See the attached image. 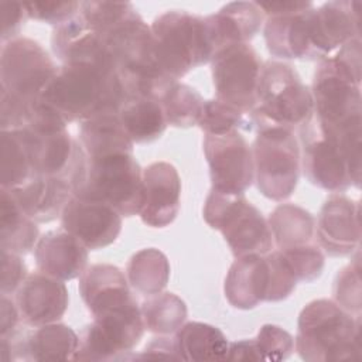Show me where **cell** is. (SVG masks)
<instances>
[{
    "instance_id": "ab89813d",
    "label": "cell",
    "mask_w": 362,
    "mask_h": 362,
    "mask_svg": "<svg viewBox=\"0 0 362 362\" xmlns=\"http://www.w3.org/2000/svg\"><path fill=\"white\" fill-rule=\"evenodd\" d=\"M280 253L287 260L297 281L311 283L322 274L324 264H325V256H324V252L320 247L318 242L310 243V245L296 249V250L280 252Z\"/></svg>"
},
{
    "instance_id": "74e56055",
    "label": "cell",
    "mask_w": 362,
    "mask_h": 362,
    "mask_svg": "<svg viewBox=\"0 0 362 362\" xmlns=\"http://www.w3.org/2000/svg\"><path fill=\"white\" fill-rule=\"evenodd\" d=\"M269 270V283L264 301H281L290 297L297 286V279L288 266L284 256L279 252H269L264 255Z\"/></svg>"
},
{
    "instance_id": "4316f807",
    "label": "cell",
    "mask_w": 362,
    "mask_h": 362,
    "mask_svg": "<svg viewBox=\"0 0 362 362\" xmlns=\"http://www.w3.org/2000/svg\"><path fill=\"white\" fill-rule=\"evenodd\" d=\"M273 242L280 252L296 250L315 239V218L305 208L296 204H280L267 219Z\"/></svg>"
},
{
    "instance_id": "60d3db41",
    "label": "cell",
    "mask_w": 362,
    "mask_h": 362,
    "mask_svg": "<svg viewBox=\"0 0 362 362\" xmlns=\"http://www.w3.org/2000/svg\"><path fill=\"white\" fill-rule=\"evenodd\" d=\"M27 17L54 27L71 20L79 14V1H25Z\"/></svg>"
},
{
    "instance_id": "44dd1931",
    "label": "cell",
    "mask_w": 362,
    "mask_h": 362,
    "mask_svg": "<svg viewBox=\"0 0 362 362\" xmlns=\"http://www.w3.org/2000/svg\"><path fill=\"white\" fill-rule=\"evenodd\" d=\"M89 249L65 229L48 230L34 247L38 272L62 281L79 277L88 267Z\"/></svg>"
},
{
    "instance_id": "ffe728a7",
    "label": "cell",
    "mask_w": 362,
    "mask_h": 362,
    "mask_svg": "<svg viewBox=\"0 0 362 362\" xmlns=\"http://www.w3.org/2000/svg\"><path fill=\"white\" fill-rule=\"evenodd\" d=\"M78 288L93 318L137 303L126 274L110 263L88 266L79 276Z\"/></svg>"
},
{
    "instance_id": "8992f818",
    "label": "cell",
    "mask_w": 362,
    "mask_h": 362,
    "mask_svg": "<svg viewBox=\"0 0 362 362\" xmlns=\"http://www.w3.org/2000/svg\"><path fill=\"white\" fill-rule=\"evenodd\" d=\"M202 216L212 229L222 233L235 257L266 255L272 250L269 223L245 194H226L211 188Z\"/></svg>"
},
{
    "instance_id": "d590c367",
    "label": "cell",
    "mask_w": 362,
    "mask_h": 362,
    "mask_svg": "<svg viewBox=\"0 0 362 362\" xmlns=\"http://www.w3.org/2000/svg\"><path fill=\"white\" fill-rule=\"evenodd\" d=\"M334 301L348 311L349 314L359 317L362 308V290H361V262L359 250L351 263L338 270L334 287H332Z\"/></svg>"
},
{
    "instance_id": "7bdbcfd3",
    "label": "cell",
    "mask_w": 362,
    "mask_h": 362,
    "mask_svg": "<svg viewBox=\"0 0 362 362\" xmlns=\"http://www.w3.org/2000/svg\"><path fill=\"white\" fill-rule=\"evenodd\" d=\"M1 11V41L7 42L20 37V31L24 21L28 18L24 8V3L20 1H3L0 4Z\"/></svg>"
},
{
    "instance_id": "f6af8a7d",
    "label": "cell",
    "mask_w": 362,
    "mask_h": 362,
    "mask_svg": "<svg viewBox=\"0 0 362 362\" xmlns=\"http://www.w3.org/2000/svg\"><path fill=\"white\" fill-rule=\"evenodd\" d=\"M20 311L16 300L1 294L0 300V337H8L20 328Z\"/></svg>"
},
{
    "instance_id": "484cf974",
    "label": "cell",
    "mask_w": 362,
    "mask_h": 362,
    "mask_svg": "<svg viewBox=\"0 0 362 362\" xmlns=\"http://www.w3.org/2000/svg\"><path fill=\"white\" fill-rule=\"evenodd\" d=\"M78 141L88 160L117 153H133L134 147L119 119V113H102L82 122Z\"/></svg>"
},
{
    "instance_id": "8fae6325",
    "label": "cell",
    "mask_w": 362,
    "mask_h": 362,
    "mask_svg": "<svg viewBox=\"0 0 362 362\" xmlns=\"http://www.w3.org/2000/svg\"><path fill=\"white\" fill-rule=\"evenodd\" d=\"M263 62L249 44H233L218 51L211 61L215 99L245 113L256 105Z\"/></svg>"
},
{
    "instance_id": "b9f144b4",
    "label": "cell",
    "mask_w": 362,
    "mask_h": 362,
    "mask_svg": "<svg viewBox=\"0 0 362 362\" xmlns=\"http://www.w3.org/2000/svg\"><path fill=\"white\" fill-rule=\"evenodd\" d=\"M1 257V284L0 291L4 296L16 294L18 287L23 284L25 277L28 276V270L23 256L0 250Z\"/></svg>"
},
{
    "instance_id": "2e32d148",
    "label": "cell",
    "mask_w": 362,
    "mask_h": 362,
    "mask_svg": "<svg viewBox=\"0 0 362 362\" xmlns=\"http://www.w3.org/2000/svg\"><path fill=\"white\" fill-rule=\"evenodd\" d=\"M361 205L341 192H332L322 204L315 223L320 247L329 256L342 257L359 249Z\"/></svg>"
},
{
    "instance_id": "ba28073f",
    "label": "cell",
    "mask_w": 362,
    "mask_h": 362,
    "mask_svg": "<svg viewBox=\"0 0 362 362\" xmlns=\"http://www.w3.org/2000/svg\"><path fill=\"white\" fill-rule=\"evenodd\" d=\"M298 133L303 171L313 185L329 192L361 187V173L352 167L341 139L324 127L314 112Z\"/></svg>"
},
{
    "instance_id": "f35d334b",
    "label": "cell",
    "mask_w": 362,
    "mask_h": 362,
    "mask_svg": "<svg viewBox=\"0 0 362 362\" xmlns=\"http://www.w3.org/2000/svg\"><path fill=\"white\" fill-rule=\"evenodd\" d=\"M255 345L260 361H284L294 351V338L281 327L264 324L255 338Z\"/></svg>"
},
{
    "instance_id": "d6a6232c",
    "label": "cell",
    "mask_w": 362,
    "mask_h": 362,
    "mask_svg": "<svg viewBox=\"0 0 362 362\" xmlns=\"http://www.w3.org/2000/svg\"><path fill=\"white\" fill-rule=\"evenodd\" d=\"M146 331L156 335L175 334L187 320L185 301L171 291L148 296L140 305Z\"/></svg>"
},
{
    "instance_id": "ac0fdd59",
    "label": "cell",
    "mask_w": 362,
    "mask_h": 362,
    "mask_svg": "<svg viewBox=\"0 0 362 362\" xmlns=\"http://www.w3.org/2000/svg\"><path fill=\"white\" fill-rule=\"evenodd\" d=\"M181 202V178L168 161H154L143 170V202L139 216L151 228L171 225Z\"/></svg>"
},
{
    "instance_id": "e575fe53",
    "label": "cell",
    "mask_w": 362,
    "mask_h": 362,
    "mask_svg": "<svg viewBox=\"0 0 362 362\" xmlns=\"http://www.w3.org/2000/svg\"><path fill=\"white\" fill-rule=\"evenodd\" d=\"M198 126L205 134H225L233 130H253L250 113H245L215 98L205 100Z\"/></svg>"
},
{
    "instance_id": "ee69618b",
    "label": "cell",
    "mask_w": 362,
    "mask_h": 362,
    "mask_svg": "<svg viewBox=\"0 0 362 362\" xmlns=\"http://www.w3.org/2000/svg\"><path fill=\"white\" fill-rule=\"evenodd\" d=\"M130 359H174L181 361L177 344L174 338H170L168 335H158L157 338H153L146 348L136 355H132Z\"/></svg>"
},
{
    "instance_id": "9a60e30c",
    "label": "cell",
    "mask_w": 362,
    "mask_h": 362,
    "mask_svg": "<svg viewBox=\"0 0 362 362\" xmlns=\"http://www.w3.org/2000/svg\"><path fill=\"white\" fill-rule=\"evenodd\" d=\"M59 218L62 229L79 239L89 250L115 243L123 223V216L110 205L79 195H72Z\"/></svg>"
},
{
    "instance_id": "bcb514c9",
    "label": "cell",
    "mask_w": 362,
    "mask_h": 362,
    "mask_svg": "<svg viewBox=\"0 0 362 362\" xmlns=\"http://www.w3.org/2000/svg\"><path fill=\"white\" fill-rule=\"evenodd\" d=\"M257 6L262 8L264 17L276 16V14H288V13H297L307 10L313 7L314 4L311 1H262L257 3Z\"/></svg>"
},
{
    "instance_id": "30bf717a",
    "label": "cell",
    "mask_w": 362,
    "mask_h": 362,
    "mask_svg": "<svg viewBox=\"0 0 362 362\" xmlns=\"http://www.w3.org/2000/svg\"><path fill=\"white\" fill-rule=\"evenodd\" d=\"M58 66L35 40L17 37L3 42L0 52V93L35 107Z\"/></svg>"
},
{
    "instance_id": "4dcf8cb0",
    "label": "cell",
    "mask_w": 362,
    "mask_h": 362,
    "mask_svg": "<svg viewBox=\"0 0 362 362\" xmlns=\"http://www.w3.org/2000/svg\"><path fill=\"white\" fill-rule=\"evenodd\" d=\"M170 260L156 247L136 252L127 262L126 277L130 287L141 296L161 293L170 280Z\"/></svg>"
},
{
    "instance_id": "d4e9b609",
    "label": "cell",
    "mask_w": 362,
    "mask_h": 362,
    "mask_svg": "<svg viewBox=\"0 0 362 362\" xmlns=\"http://www.w3.org/2000/svg\"><path fill=\"white\" fill-rule=\"evenodd\" d=\"M310 8L266 17L263 37L270 55L283 59H314L308 40Z\"/></svg>"
},
{
    "instance_id": "7402d4cb",
    "label": "cell",
    "mask_w": 362,
    "mask_h": 362,
    "mask_svg": "<svg viewBox=\"0 0 362 362\" xmlns=\"http://www.w3.org/2000/svg\"><path fill=\"white\" fill-rule=\"evenodd\" d=\"M204 21L215 55L229 45L249 42L260 31L264 14L256 1H232L205 16Z\"/></svg>"
},
{
    "instance_id": "52a82bcc",
    "label": "cell",
    "mask_w": 362,
    "mask_h": 362,
    "mask_svg": "<svg viewBox=\"0 0 362 362\" xmlns=\"http://www.w3.org/2000/svg\"><path fill=\"white\" fill-rule=\"evenodd\" d=\"M252 144L255 182L267 199L290 198L300 178V146L294 132L280 126H260Z\"/></svg>"
},
{
    "instance_id": "836d02e7",
    "label": "cell",
    "mask_w": 362,
    "mask_h": 362,
    "mask_svg": "<svg viewBox=\"0 0 362 362\" xmlns=\"http://www.w3.org/2000/svg\"><path fill=\"white\" fill-rule=\"evenodd\" d=\"M160 103L167 124L187 129L198 124L205 100L195 88L177 81L167 89Z\"/></svg>"
},
{
    "instance_id": "9c48e42d",
    "label": "cell",
    "mask_w": 362,
    "mask_h": 362,
    "mask_svg": "<svg viewBox=\"0 0 362 362\" xmlns=\"http://www.w3.org/2000/svg\"><path fill=\"white\" fill-rule=\"evenodd\" d=\"M86 161V177L74 195L102 201L122 216L139 215L143 202V170L133 153Z\"/></svg>"
},
{
    "instance_id": "1f68e13d",
    "label": "cell",
    "mask_w": 362,
    "mask_h": 362,
    "mask_svg": "<svg viewBox=\"0 0 362 362\" xmlns=\"http://www.w3.org/2000/svg\"><path fill=\"white\" fill-rule=\"evenodd\" d=\"M1 188L14 189L34 177L33 161L21 129L1 130L0 136Z\"/></svg>"
},
{
    "instance_id": "4fadbf2b",
    "label": "cell",
    "mask_w": 362,
    "mask_h": 362,
    "mask_svg": "<svg viewBox=\"0 0 362 362\" xmlns=\"http://www.w3.org/2000/svg\"><path fill=\"white\" fill-rule=\"evenodd\" d=\"M79 335L62 322L0 337V361H74Z\"/></svg>"
},
{
    "instance_id": "cb8c5ba5",
    "label": "cell",
    "mask_w": 362,
    "mask_h": 362,
    "mask_svg": "<svg viewBox=\"0 0 362 362\" xmlns=\"http://www.w3.org/2000/svg\"><path fill=\"white\" fill-rule=\"evenodd\" d=\"M267 283L269 270L264 255L235 257L225 277V298L233 308L252 310L264 301Z\"/></svg>"
},
{
    "instance_id": "277c9868",
    "label": "cell",
    "mask_w": 362,
    "mask_h": 362,
    "mask_svg": "<svg viewBox=\"0 0 362 362\" xmlns=\"http://www.w3.org/2000/svg\"><path fill=\"white\" fill-rule=\"evenodd\" d=\"M150 28L156 62L175 81L214 58L202 16L187 10H168L157 16Z\"/></svg>"
},
{
    "instance_id": "7a4b0ae2",
    "label": "cell",
    "mask_w": 362,
    "mask_h": 362,
    "mask_svg": "<svg viewBox=\"0 0 362 362\" xmlns=\"http://www.w3.org/2000/svg\"><path fill=\"white\" fill-rule=\"evenodd\" d=\"M66 123L119 113L126 92L117 71L92 64H62L41 95Z\"/></svg>"
},
{
    "instance_id": "3957f363",
    "label": "cell",
    "mask_w": 362,
    "mask_h": 362,
    "mask_svg": "<svg viewBox=\"0 0 362 362\" xmlns=\"http://www.w3.org/2000/svg\"><path fill=\"white\" fill-rule=\"evenodd\" d=\"M294 351L307 362L358 361L361 318L341 308L334 300H313L298 315Z\"/></svg>"
},
{
    "instance_id": "7dc6e473",
    "label": "cell",
    "mask_w": 362,
    "mask_h": 362,
    "mask_svg": "<svg viewBox=\"0 0 362 362\" xmlns=\"http://www.w3.org/2000/svg\"><path fill=\"white\" fill-rule=\"evenodd\" d=\"M226 361H260L255 338L229 342Z\"/></svg>"
},
{
    "instance_id": "d6986e66",
    "label": "cell",
    "mask_w": 362,
    "mask_h": 362,
    "mask_svg": "<svg viewBox=\"0 0 362 362\" xmlns=\"http://www.w3.org/2000/svg\"><path fill=\"white\" fill-rule=\"evenodd\" d=\"M16 304L21 322L28 327H40L58 322L69 303L68 288L62 280L41 272L28 273L16 291Z\"/></svg>"
},
{
    "instance_id": "603a6c76",
    "label": "cell",
    "mask_w": 362,
    "mask_h": 362,
    "mask_svg": "<svg viewBox=\"0 0 362 362\" xmlns=\"http://www.w3.org/2000/svg\"><path fill=\"white\" fill-rule=\"evenodd\" d=\"M8 191L30 218L37 223H48L61 216L75 188L64 178L34 175L24 185Z\"/></svg>"
},
{
    "instance_id": "6da1fadb",
    "label": "cell",
    "mask_w": 362,
    "mask_h": 362,
    "mask_svg": "<svg viewBox=\"0 0 362 362\" xmlns=\"http://www.w3.org/2000/svg\"><path fill=\"white\" fill-rule=\"evenodd\" d=\"M361 57V37L349 40L318 61L310 89L315 117L351 150L362 147Z\"/></svg>"
},
{
    "instance_id": "5b68a950",
    "label": "cell",
    "mask_w": 362,
    "mask_h": 362,
    "mask_svg": "<svg viewBox=\"0 0 362 362\" xmlns=\"http://www.w3.org/2000/svg\"><path fill=\"white\" fill-rule=\"evenodd\" d=\"M314 112L310 88L290 64L269 59L263 62L257 98L250 117L253 130L260 126L300 127Z\"/></svg>"
},
{
    "instance_id": "8d00e7d4",
    "label": "cell",
    "mask_w": 362,
    "mask_h": 362,
    "mask_svg": "<svg viewBox=\"0 0 362 362\" xmlns=\"http://www.w3.org/2000/svg\"><path fill=\"white\" fill-rule=\"evenodd\" d=\"M132 3L113 1H81L79 16L96 31L107 35L120 23H123L133 11Z\"/></svg>"
},
{
    "instance_id": "5bb4252c",
    "label": "cell",
    "mask_w": 362,
    "mask_h": 362,
    "mask_svg": "<svg viewBox=\"0 0 362 362\" xmlns=\"http://www.w3.org/2000/svg\"><path fill=\"white\" fill-rule=\"evenodd\" d=\"M359 1L335 0L308 10V40L314 59H322L349 40L361 37Z\"/></svg>"
},
{
    "instance_id": "f546056e",
    "label": "cell",
    "mask_w": 362,
    "mask_h": 362,
    "mask_svg": "<svg viewBox=\"0 0 362 362\" xmlns=\"http://www.w3.org/2000/svg\"><path fill=\"white\" fill-rule=\"evenodd\" d=\"M119 119L134 144L160 139L168 126L160 100L153 98H127L119 109Z\"/></svg>"
},
{
    "instance_id": "83f0119b",
    "label": "cell",
    "mask_w": 362,
    "mask_h": 362,
    "mask_svg": "<svg viewBox=\"0 0 362 362\" xmlns=\"http://www.w3.org/2000/svg\"><path fill=\"white\" fill-rule=\"evenodd\" d=\"M40 239L37 222L30 218L13 194L0 189V249L20 256L30 253Z\"/></svg>"
},
{
    "instance_id": "e0dca14e",
    "label": "cell",
    "mask_w": 362,
    "mask_h": 362,
    "mask_svg": "<svg viewBox=\"0 0 362 362\" xmlns=\"http://www.w3.org/2000/svg\"><path fill=\"white\" fill-rule=\"evenodd\" d=\"M51 48L62 64H92L117 71L107 38L79 14L54 27Z\"/></svg>"
},
{
    "instance_id": "f1b7e54d",
    "label": "cell",
    "mask_w": 362,
    "mask_h": 362,
    "mask_svg": "<svg viewBox=\"0 0 362 362\" xmlns=\"http://www.w3.org/2000/svg\"><path fill=\"white\" fill-rule=\"evenodd\" d=\"M175 344L181 361H225L229 341L211 324L189 321L175 332Z\"/></svg>"
},
{
    "instance_id": "7c38bea8",
    "label": "cell",
    "mask_w": 362,
    "mask_h": 362,
    "mask_svg": "<svg viewBox=\"0 0 362 362\" xmlns=\"http://www.w3.org/2000/svg\"><path fill=\"white\" fill-rule=\"evenodd\" d=\"M202 147L209 167L211 188L226 194H245L255 182L252 147L242 132L205 134Z\"/></svg>"
}]
</instances>
